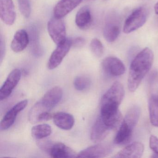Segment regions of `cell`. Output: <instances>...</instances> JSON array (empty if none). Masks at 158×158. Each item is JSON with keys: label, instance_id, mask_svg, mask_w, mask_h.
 <instances>
[{"label": "cell", "instance_id": "obj_24", "mask_svg": "<svg viewBox=\"0 0 158 158\" xmlns=\"http://www.w3.org/2000/svg\"><path fill=\"white\" fill-rule=\"evenodd\" d=\"M91 85V80L88 77L80 76L74 80L75 88L78 91H84L88 89Z\"/></svg>", "mask_w": 158, "mask_h": 158}, {"label": "cell", "instance_id": "obj_8", "mask_svg": "<svg viewBox=\"0 0 158 158\" xmlns=\"http://www.w3.org/2000/svg\"><path fill=\"white\" fill-rule=\"evenodd\" d=\"M72 46V40L69 39H66L64 42L57 45V48L52 53L48 62L49 69L53 70L60 64Z\"/></svg>", "mask_w": 158, "mask_h": 158}, {"label": "cell", "instance_id": "obj_22", "mask_svg": "<svg viewBox=\"0 0 158 158\" xmlns=\"http://www.w3.org/2000/svg\"><path fill=\"white\" fill-rule=\"evenodd\" d=\"M148 109L151 123L154 126L158 127V95L150 96Z\"/></svg>", "mask_w": 158, "mask_h": 158}, {"label": "cell", "instance_id": "obj_27", "mask_svg": "<svg viewBox=\"0 0 158 158\" xmlns=\"http://www.w3.org/2000/svg\"><path fill=\"white\" fill-rule=\"evenodd\" d=\"M18 2L21 13L26 18H28L31 11L29 0H18Z\"/></svg>", "mask_w": 158, "mask_h": 158}, {"label": "cell", "instance_id": "obj_26", "mask_svg": "<svg viewBox=\"0 0 158 158\" xmlns=\"http://www.w3.org/2000/svg\"><path fill=\"white\" fill-rule=\"evenodd\" d=\"M90 48L93 55L97 58H100L103 55V45L100 40L98 39L94 38L91 40L90 44Z\"/></svg>", "mask_w": 158, "mask_h": 158}, {"label": "cell", "instance_id": "obj_32", "mask_svg": "<svg viewBox=\"0 0 158 158\" xmlns=\"http://www.w3.org/2000/svg\"><path fill=\"white\" fill-rule=\"evenodd\" d=\"M154 11H155V13L158 15V2L155 4V6H154Z\"/></svg>", "mask_w": 158, "mask_h": 158}, {"label": "cell", "instance_id": "obj_5", "mask_svg": "<svg viewBox=\"0 0 158 158\" xmlns=\"http://www.w3.org/2000/svg\"><path fill=\"white\" fill-rule=\"evenodd\" d=\"M63 90L59 87L52 88L47 91L43 98L33 106L34 110L37 114L44 112H50L61 100Z\"/></svg>", "mask_w": 158, "mask_h": 158}, {"label": "cell", "instance_id": "obj_11", "mask_svg": "<svg viewBox=\"0 0 158 158\" xmlns=\"http://www.w3.org/2000/svg\"><path fill=\"white\" fill-rule=\"evenodd\" d=\"M22 76V72L19 69L13 70L7 77L6 81L0 89V100H4L11 94L18 85Z\"/></svg>", "mask_w": 158, "mask_h": 158}, {"label": "cell", "instance_id": "obj_7", "mask_svg": "<svg viewBox=\"0 0 158 158\" xmlns=\"http://www.w3.org/2000/svg\"><path fill=\"white\" fill-rule=\"evenodd\" d=\"M48 29L51 38L57 45L66 40V27L61 18H52L48 23Z\"/></svg>", "mask_w": 158, "mask_h": 158}, {"label": "cell", "instance_id": "obj_30", "mask_svg": "<svg viewBox=\"0 0 158 158\" xmlns=\"http://www.w3.org/2000/svg\"><path fill=\"white\" fill-rule=\"evenodd\" d=\"M52 114L50 113V112H44L40 114L37 119V123L39 122H42V121H48L52 118Z\"/></svg>", "mask_w": 158, "mask_h": 158}, {"label": "cell", "instance_id": "obj_23", "mask_svg": "<svg viewBox=\"0 0 158 158\" xmlns=\"http://www.w3.org/2000/svg\"><path fill=\"white\" fill-rule=\"evenodd\" d=\"M52 133L51 127L47 124L35 126L31 129V134L34 138L42 139L49 136Z\"/></svg>", "mask_w": 158, "mask_h": 158}, {"label": "cell", "instance_id": "obj_17", "mask_svg": "<svg viewBox=\"0 0 158 158\" xmlns=\"http://www.w3.org/2000/svg\"><path fill=\"white\" fill-rule=\"evenodd\" d=\"M29 43L31 51L33 55L40 57L43 53V50L40 45V31L36 26L33 25L29 27Z\"/></svg>", "mask_w": 158, "mask_h": 158}, {"label": "cell", "instance_id": "obj_20", "mask_svg": "<svg viewBox=\"0 0 158 158\" xmlns=\"http://www.w3.org/2000/svg\"><path fill=\"white\" fill-rule=\"evenodd\" d=\"M92 16L89 7L85 6L77 12L75 23L77 27L82 30L87 29L91 25Z\"/></svg>", "mask_w": 158, "mask_h": 158}, {"label": "cell", "instance_id": "obj_4", "mask_svg": "<svg viewBox=\"0 0 158 158\" xmlns=\"http://www.w3.org/2000/svg\"><path fill=\"white\" fill-rule=\"evenodd\" d=\"M39 148L54 158H77V154L72 149L61 142L49 140H40L38 142Z\"/></svg>", "mask_w": 158, "mask_h": 158}, {"label": "cell", "instance_id": "obj_12", "mask_svg": "<svg viewBox=\"0 0 158 158\" xmlns=\"http://www.w3.org/2000/svg\"><path fill=\"white\" fill-rule=\"evenodd\" d=\"M28 104L27 100H24L18 102L10 110H9L2 118L0 127L2 130L9 129L13 125L18 113L23 111Z\"/></svg>", "mask_w": 158, "mask_h": 158}, {"label": "cell", "instance_id": "obj_6", "mask_svg": "<svg viewBox=\"0 0 158 158\" xmlns=\"http://www.w3.org/2000/svg\"><path fill=\"white\" fill-rule=\"evenodd\" d=\"M148 11L145 7L136 9L128 16L124 24V33L129 34L141 27L147 21Z\"/></svg>", "mask_w": 158, "mask_h": 158}, {"label": "cell", "instance_id": "obj_3", "mask_svg": "<svg viewBox=\"0 0 158 158\" xmlns=\"http://www.w3.org/2000/svg\"><path fill=\"white\" fill-rule=\"evenodd\" d=\"M140 114V108L136 105L132 106L128 110L115 136V144L123 145L130 141Z\"/></svg>", "mask_w": 158, "mask_h": 158}, {"label": "cell", "instance_id": "obj_10", "mask_svg": "<svg viewBox=\"0 0 158 158\" xmlns=\"http://www.w3.org/2000/svg\"><path fill=\"white\" fill-rule=\"evenodd\" d=\"M112 148L108 144H98L83 150L77 154L78 158H103L110 155Z\"/></svg>", "mask_w": 158, "mask_h": 158}, {"label": "cell", "instance_id": "obj_28", "mask_svg": "<svg viewBox=\"0 0 158 158\" xmlns=\"http://www.w3.org/2000/svg\"><path fill=\"white\" fill-rule=\"evenodd\" d=\"M149 146L153 152L152 157L158 158V138L154 135L151 136L149 139Z\"/></svg>", "mask_w": 158, "mask_h": 158}, {"label": "cell", "instance_id": "obj_29", "mask_svg": "<svg viewBox=\"0 0 158 158\" xmlns=\"http://www.w3.org/2000/svg\"><path fill=\"white\" fill-rule=\"evenodd\" d=\"M0 41H0V45H0V51H1L0 61H1V63H2L6 53V44H5V39L2 35H1Z\"/></svg>", "mask_w": 158, "mask_h": 158}, {"label": "cell", "instance_id": "obj_13", "mask_svg": "<svg viewBox=\"0 0 158 158\" xmlns=\"http://www.w3.org/2000/svg\"><path fill=\"white\" fill-rule=\"evenodd\" d=\"M0 15L4 23L8 25L14 23L16 14L12 0H0Z\"/></svg>", "mask_w": 158, "mask_h": 158}, {"label": "cell", "instance_id": "obj_1", "mask_svg": "<svg viewBox=\"0 0 158 158\" xmlns=\"http://www.w3.org/2000/svg\"><path fill=\"white\" fill-rule=\"evenodd\" d=\"M124 94L123 85L120 82H115L102 98L100 116L107 125L112 128L117 127L123 119L119 107Z\"/></svg>", "mask_w": 158, "mask_h": 158}, {"label": "cell", "instance_id": "obj_18", "mask_svg": "<svg viewBox=\"0 0 158 158\" xmlns=\"http://www.w3.org/2000/svg\"><path fill=\"white\" fill-rule=\"evenodd\" d=\"M29 43V35L25 30L21 29L15 33L11 44V48L14 52H20L23 51Z\"/></svg>", "mask_w": 158, "mask_h": 158}, {"label": "cell", "instance_id": "obj_25", "mask_svg": "<svg viewBox=\"0 0 158 158\" xmlns=\"http://www.w3.org/2000/svg\"><path fill=\"white\" fill-rule=\"evenodd\" d=\"M148 85L150 96L158 95V72L153 71L148 78Z\"/></svg>", "mask_w": 158, "mask_h": 158}, {"label": "cell", "instance_id": "obj_2", "mask_svg": "<svg viewBox=\"0 0 158 158\" xmlns=\"http://www.w3.org/2000/svg\"><path fill=\"white\" fill-rule=\"evenodd\" d=\"M153 61V54L151 49L146 48L139 52L131 62L127 83L129 90H136L147 74L149 72Z\"/></svg>", "mask_w": 158, "mask_h": 158}, {"label": "cell", "instance_id": "obj_16", "mask_svg": "<svg viewBox=\"0 0 158 158\" xmlns=\"http://www.w3.org/2000/svg\"><path fill=\"white\" fill-rule=\"evenodd\" d=\"M144 150V145L139 142H133L115 154L114 158H139Z\"/></svg>", "mask_w": 158, "mask_h": 158}, {"label": "cell", "instance_id": "obj_19", "mask_svg": "<svg viewBox=\"0 0 158 158\" xmlns=\"http://www.w3.org/2000/svg\"><path fill=\"white\" fill-rule=\"evenodd\" d=\"M53 123L58 127L63 130H70L74 124V119L72 114L63 112L56 113L52 116Z\"/></svg>", "mask_w": 158, "mask_h": 158}, {"label": "cell", "instance_id": "obj_14", "mask_svg": "<svg viewBox=\"0 0 158 158\" xmlns=\"http://www.w3.org/2000/svg\"><path fill=\"white\" fill-rule=\"evenodd\" d=\"M111 130L112 129L104 123L100 116L91 129L90 139L93 142H101L108 135Z\"/></svg>", "mask_w": 158, "mask_h": 158}, {"label": "cell", "instance_id": "obj_31", "mask_svg": "<svg viewBox=\"0 0 158 158\" xmlns=\"http://www.w3.org/2000/svg\"><path fill=\"white\" fill-rule=\"evenodd\" d=\"M85 40L82 37H77L72 40V46L75 48H81L84 46Z\"/></svg>", "mask_w": 158, "mask_h": 158}, {"label": "cell", "instance_id": "obj_15", "mask_svg": "<svg viewBox=\"0 0 158 158\" xmlns=\"http://www.w3.org/2000/svg\"><path fill=\"white\" fill-rule=\"evenodd\" d=\"M82 0H60L54 9V15L59 18H62L76 8Z\"/></svg>", "mask_w": 158, "mask_h": 158}, {"label": "cell", "instance_id": "obj_9", "mask_svg": "<svg viewBox=\"0 0 158 158\" xmlns=\"http://www.w3.org/2000/svg\"><path fill=\"white\" fill-rule=\"evenodd\" d=\"M101 65L102 71L109 76H120L123 74L126 71L123 62L116 57H107L103 60Z\"/></svg>", "mask_w": 158, "mask_h": 158}, {"label": "cell", "instance_id": "obj_21", "mask_svg": "<svg viewBox=\"0 0 158 158\" xmlns=\"http://www.w3.org/2000/svg\"><path fill=\"white\" fill-rule=\"evenodd\" d=\"M120 33V26L117 23L113 21H109L106 23L103 28V34L107 42H114L119 36Z\"/></svg>", "mask_w": 158, "mask_h": 158}]
</instances>
